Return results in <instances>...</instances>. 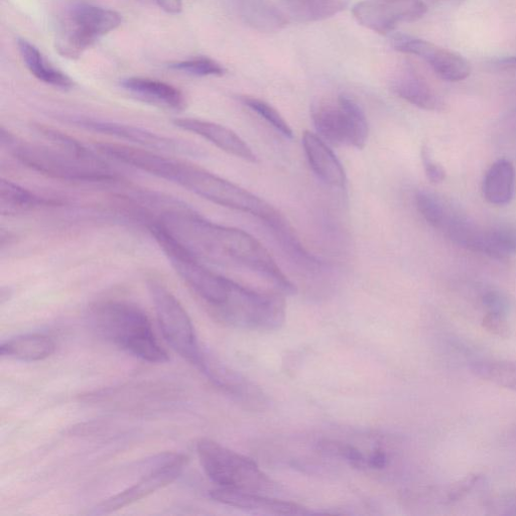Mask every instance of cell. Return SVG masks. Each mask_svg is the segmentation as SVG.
<instances>
[{"mask_svg": "<svg viewBox=\"0 0 516 516\" xmlns=\"http://www.w3.org/2000/svg\"><path fill=\"white\" fill-rule=\"evenodd\" d=\"M149 228L162 232L204 264L247 271L284 296L296 293L270 252L243 230L216 224L183 207L164 211Z\"/></svg>", "mask_w": 516, "mask_h": 516, "instance_id": "cell-1", "label": "cell"}, {"mask_svg": "<svg viewBox=\"0 0 516 516\" xmlns=\"http://www.w3.org/2000/svg\"><path fill=\"white\" fill-rule=\"evenodd\" d=\"M88 319L99 336L129 355L156 364L170 360L151 320L137 305L120 300L101 301L90 307Z\"/></svg>", "mask_w": 516, "mask_h": 516, "instance_id": "cell-2", "label": "cell"}, {"mask_svg": "<svg viewBox=\"0 0 516 516\" xmlns=\"http://www.w3.org/2000/svg\"><path fill=\"white\" fill-rule=\"evenodd\" d=\"M284 295L277 291H260L231 280L225 302L212 310L223 324L251 331H275L286 321Z\"/></svg>", "mask_w": 516, "mask_h": 516, "instance_id": "cell-3", "label": "cell"}, {"mask_svg": "<svg viewBox=\"0 0 516 516\" xmlns=\"http://www.w3.org/2000/svg\"><path fill=\"white\" fill-rule=\"evenodd\" d=\"M15 159L28 169L51 179L71 183H108L116 174L100 159H84L63 150L21 144L13 149Z\"/></svg>", "mask_w": 516, "mask_h": 516, "instance_id": "cell-4", "label": "cell"}, {"mask_svg": "<svg viewBox=\"0 0 516 516\" xmlns=\"http://www.w3.org/2000/svg\"><path fill=\"white\" fill-rule=\"evenodd\" d=\"M200 464L218 487L269 493L275 483L250 458L204 438L196 446Z\"/></svg>", "mask_w": 516, "mask_h": 516, "instance_id": "cell-5", "label": "cell"}, {"mask_svg": "<svg viewBox=\"0 0 516 516\" xmlns=\"http://www.w3.org/2000/svg\"><path fill=\"white\" fill-rule=\"evenodd\" d=\"M148 289L165 340L178 355L199 368L206 353L199 343L189 314L161 282L150 280Z\"/></svg>", "mask_w": 516, "mask_h": 516, "instance_id": "cell-6", "label": "cell"}, {"mask_svg": "<svg viewBox=\"0 0 516 516\" xmlns=\"http://www.w3.org/2000/svg\"><path fill=\"white\" fill-rule=\"evenodd\" d=\"M312 119L318 134L329 144L359 150L366 146L368 121L362 108L350 97L341 95L336 102L315 103Z\"/></svg>", "mask_w": 516, "mask_h": 516, "instance_id": "cell-7", "label": "cell"}, {"mask_svg": "<svg viewBox=\"0 0 516 516\" xmlns=\"http://www.w3.org/2000/svg\"><path fill=\"white\" fill-rule=\"evenodd\" d=\"M121 17L114 11L78 4L67 14L56 38V48L66 58H79L96 41L116 30Z\"/></svg>", "mask_w": 516, "mask_h": 516, "instance_id": "cell-8", "label": "cell"}, {"mask_svg": "<svg viewBox=\"0 0 516 516\" xmlns=\"http://www.w3.org/2000/svg\"><path fill=\"white\" fill-rule=\"evenodd\" d=\"M70 121L87 129V131L131 142L154 152L188 157H200L202 155L196 146L185 141L161 136L139 126L89 117H71Z\"/></svg>", "mask_w": 516, "mask_h": 516, "instance_id": "cell-9", "label": "cell"}, {"mask_svg": "<svg viewBox=\"0 0 516 516\" xmlns=\"http://www.w3.org/2000/svg\"><path fill=\"white\" fill-rule=\"evenodd\" d=\"M427 11L422 0H363L354 6L352 13L361 26L386 35L402 23L420 20Z\"/></svg>", "mask_w": 516, "mask_h": 516, "instance_id": "cell-10", "label": "cell"}, {"mask_svg": "<svg viewBox=\"0 0 516 516\" xmlns=\"http://www.w3.org/2000/svg\"><path fill=\"white\" fill-rule=\"evenodd\" d=\"M187 458L182 454H168L140 481L98 504L94 514H108L132 505L173 483L183 472Z\"/></svg>", "mask_w": 516, "mask_h": 516, "instance_id": "cell-11", "label": "cell"}, {"mask_svg": "<svg viewBox=\"0 0 516 516\" xmlns=\"http://www.w3.org/2000/svg\"><path fill=\"white\" fill-rule=\"evenodd\" d=\"M392 45L399 52L423 59L445 81L459 82L471 74V65L464 57L428 41L397 34Z\"/></svg>", "mask_w": 516, "mask_h": 516, "instance_id": "cell-12", "label": "cell"}, {"mask_svg": "<svg viewBox=\"0 0 516 516\" xmlns=\"http://www.w3.org/2000/svg\"><path fill=\"white\" fill-rule=\"evenodd\" d=\"M209 380L225 394L250 410H264L267 398L251 381L223 365L207 353L199 367Z\"/></svg>", "mask_w": 516, "mask_h": 516, "instance_id": "cell-13", "label": "cell"}, {"mask_svg": "<svg viewBox=\"0 0 516 516\" xmlns=\"http://www.w3.org/2000/svg\"><path fill=\"white\" fill-rule=\"evenodd\" d=\"M210 496L223 505L247 511L275 515H308L312 513L298 503L271 498L264 493L217 487L210 491Z\"/></svg>", "mask_w": 516, "mask_h": 516, "instance_id": "cell-14", "label": "cell"}, {"mask_svg": "<svg viewBox=\"0 0 516 516\" xmlns=\"http://www.w3.org/2000/svg\"><path fill=\"white\" fill-rule=\"evenodd\" d=\"M174 124L183 131L192 133L220 150L249 163H256L252 149L231 129L221 124L196 118H178Z\"/></svg>", "mask_w": 516, "mask_h": 516, "instance_id": "cell-15", "label": "cell"}, {"mask_svg": "<svg viewBox=\"0 0 516 516\" xmlns=\"http://www.w3.org/2000/svg\"><path fill=\"white\" fill-rule=\"evenodd\" d=\"M303 147L313 172L320 180L332 187L345 186L346 172L336 155L321 138L305 132Z\"/></svg>", "mask_w": 516, "mask_h": 516, "instance_id": "cell-16", "label": "cell"}, {"mask_svg": "<svg viewBox=\"0 0 516 516\" xmlns=\"http://www.w3.org/2000/svg\"><path fill=\"white\" fill-rule=\"evenodd\" d=\"M236 11L241 21L260 33H278L290 22L285 12L271 0H235Z\"/></svg>", "mask_w": 516, "mask_h": 516, "instance_id": "cell-17", "label": "cell"}, {"mask_svg": "<svg viewBox=\"0 0 516 516\" xmlns=\"http://www.w3.org/2000/svg\"><path fill=\"white\" fill-rule=\"evenodd\" d=\"M121 86L139 100L158 107L178 111L186 106L184 94L178 88L162 81L134 77L123 80Z\"/></svg>", "mask_w": 516, "mask_h": 516, "instance_id": "cell-18", "label": "cell"}, {"mask_svg": "<svg viewBox=\"0 0 516 516\" xmlns=\"http://www.w3.org/2000/svg\"><path fill=\"white\" fill-rule=\"evenodd\" d=\"M393 91L407 102L425 110L441 108L442 101L413 68H406L392 82Z\"/></svg>", "mask_w": 516, "mask_h": 516, "instance_id": "cell-19", "label": "cell"}, {"mask_svg": "<svg viewBox=\"0 0 516 516\" xmlns=\"http://www.w3.org/2000/svg\"><path fill=\"white\" fill-rule=\"evenodd\" d=\"M55 351V341L50 336L40 333L17 336L4 342L0 347V354L3 357L24 362L45 360Z\"/></svg>", "mask_w": 516, "mask_h": 516, "instance_id": "cell-20", "label": "cell"}, {"mask_svg": "<svg viewBox=\"0 0 516 516\" xmlns=\"http://www.w3.org/2000/svg\"><path fill=\"white\" fill-rule=\"evenodd\" d=\"M282 10L299 23L323 21L342 12L345 0H281Z\"/></svg>", "mask_w": 516, "mask_h": 516, "instance_id": "cell-21", "label": "cell"}, {"mask_svg": "<svg viewBox=\"0 0 516 516\" xmlns=\"http://www.w3.org/2000/svg\"><path fill=\"white\" fill-rule=\"evenodd\" d=\"M515 173L512 164L506 160L491 166L483 181V195L492 205L502 206L510 202L514 193Z\"/></svg>", "mask_w": 516, "mask_h": 516, "instance_id": "cell-22", "label": "cell"}, {"mask_svg": "<svg viewBox=\"0 0 516 516\" xmlns=\"http://www.w3.org/2000/svg\"><path fill=\"white\" fill-rule=\"evenodd\" d=\"M18 47L29 71L40 81L61 89H71L73 81L63 72L55 69L42 53L26 40H19Z\"/></svg>", "mask_w": 516, "mask_h": 516, "instance_id": "cell-23", "label": "cell"}, {"mask_svg": "<svg viewBox=\"0 0 516 516\" xmlns=\"http://www.w3.org/2000/svg\"><path fill=\"white\" fill-rule=\"evenodd\" d=\"M52 203L12 181L0 183V208L4 215L24 214Z\"/></svg>", "mask_w": 516, "mask_h": 516, "instance_id": "cell-24", "label": "cell"}, {"mask_svg": "<svg viewBox=\"0 0 516 516\" xmlns=\"http://www.w3.org/2000/svg\"><path fill=\"white\" fill-rule=\"evenodd\" d=\"M470 370L485 381L516 392V362L477 360L470 364Z\"/></svg>", "mask_w": 516, "mask_h": 516, "instance_id": "cell-25", "label": "cell"}, {"mask_svg": "<svg viewBox=\"0 0 516 516\" xmlns=\"http://www.w3.org/2000/svg\"><path fill=\"white\" fill-rule=\"evenodd\" d=\"M477 252L483 253L496 260H505L516 254V229L497 228L483 230Z\"/></svg>", "mask_w": 516, "mask_h": 516, "instance_id": "cell-26", "label": "cell"}, {"mask_svg": "<svg viewBox=\"0 0 516 516\" xmlns=\"http://www.w3.org/2000/svg\"><path fill=\"white\" fill-rule=\"evenodd\" d=\"M239 101L254 111L256 114L264 118L269 124H271L276 131L282 134L287 139H293L294 133L291 126L282 116V114L268 102L251 97V96H239Z\"/></svg>", "mask_w": 516, "mask_h": 516, "instance_id": "cell-27", "label": "cell"}, {"mask_svg": "<svg viewBox=\"0 0 516 516\" xmlns=\"http://www.w3.org/2000/svg\"><path fill=\"white\" fill-rule=\"evenodd\" d=\"M417 209L435 229L442 230L451 211L435 195L421 191L416 196Z\"/></svg>", "mask_w": 516, "mask_h": 516, "instance_id": "cell-28", "label": "cell"}, {"mask_svg": "<svg viewBox=\"0 0 516 516\" xmlns=\"http://www.w3.org/2000/svg\"><path fill=\"white\" fill-rule=\"evenodd\" d=\"M37 129L43 137L58 146L60 150L84 159H98V157L83 144L64 133L57 131L55 128L39 125Z\"/></svg>", "mask_w": 516, "mask_h": 516, "instance_id": "cell-29", "label": "cell"}, {"mask_svg": "<svg viewBox=\"0 0 516 516\" xmlns=\"http://www.w3.org/2000/svg\"><path fill=\"white\" fill-rule=\"evenodd\" d=\"M170 68L193 76H222L225 69L216 61L209 58H195L188 61L177 62Z\"/></svg>", "mask_w": 516, "mask_h": 516, "instance_id": "cell-30", "label": "cell"}, {"mask_svg": "<svg viewBox=\"0 0 516 516\" xmlns=\"http://www.w3.org/2000/svg\"><path fill=\"white\" fill-rule=\"evenodd\" d=\"M321 448L330 455L345 459L356 468L367 467V458L361 451L353 446L327 441L321 444Z\"/></svg>", "mask_w": 516, "mask_h": 516, "instance_id": "cell-31", "label": "cell"}, {"mask_svg": "<svg viewBox=\"0 0 516 516\" xmlns=\"http://www.w3.org/2000/svg\"><path fill=\"white\" fill-rule=\"evenodd\" d=\"M482 476L474 474L451 484L445 494L446 503H455L465 498L481 481Z\"/></svg>", "mask_w": 516, "mask_h": 516, "instance_id": "cell-32", "label": "cell"}, {"mask_svg": "<svg viewBox=\"0 0 516 516\" xmlns=\"http://www.w3.org/2000/svg\"><path fill=\"white\" fill-rule=\"evenodd\" d=\"M482 304L486 310V314L507 316L508 301L497 291H488L482 297Z\"/></svg>", "mask_w": 516, "mask_h": 516, "instance_id": "cell-33", "label": "cell"}, {"mask_svg": "<svg viewBox=\"0 0 516 516\" xmlns=\"http://www.w3.org/2000/svg\"><path fill=\"white\" fill-rule=\"evenodd\" d=\"M482 326L487 332L501 338H506L509 333L508 322L503 315L485 314Z\"/></svg>", "mask_w": 516, "mask_h": 516, "instance_id": "cell-34", "label": "cell"}, {"mask_svg": "<svg viewBox=\"0 0 516 516\" xmlns=\"http://www.w3.org/2000/svg\"><path fill=\"white\" fill-rule=\"evenodd\" d=\"M422 158L428 179L434 184H439L445 181L447 176L445 169L432 160L430 151L427 148L423 149Z\"/></svg>", "mask_w": 516, "mask_h": 516, "instance_id": "cell-35", "label": "cell"}, {"mask_svg": "<svg viewBox=\"0 0 516 516\" xmlns=\"http://www.w3.org/2000/svg\"><path fill=\"white\" fill-rule=\"evenodd\" d=\"M491 508L497 510V514H516V492L508 493L491 500Z\"/></svg>", "mask_w": 516, "mask_h": 516, "instance_id": "cell-36", "label": "cell"}, {"mask_svg": "<svg viewBox=\"0 0 516 516\" xmlns=\"http://www.w3.org/2000/svg\"><path fill=\"white\" fill-rule=\"evenodd\" d=\"M387 464H389V457L381 449L374 450L367 457V467L371 469L380 470L385 468Z\"/></svg>", "mask_w": 516, "mask_h": 516, "instance_id": "cell-37", "label": "cell"}, {"mask_svg": "<svg viewBox=\"0 0 516 516\" xmlns=\"http://www.w3.org/2000/svg\"><path fill=\"white\" fill-rule=\"evenodd\" d=\"M169 14H179L183 9V0H147Z\"/></svg>", "mask_w": 516, "mask_h": 516, "instance_id": "cell-38", "label": "cell"}, {"mask_svg": "<svg viewBox=\"0 0 516 516\" xmlns=\"http://www.w3.org/2000/svg\"><path fill=\"white\" fill-rule=\"evenodd\" d=\"M502 62L504 63H510V64H516V57H511L509 59H505Z\"/></svg>", "mask_w": 516, "mask_h": 516, "instance_id": "cell-39", "label": "cell"}, {"mask_svg": "<svg viewBox=\"0 0 516 516\" xmlns=\"http://www.w3.org/2000/svg\"><path fill=\"white\" fill-rule=\"evenodd\" d=\"M514 436L516 437V429H515V431H514Z\"/></svg>", "mask_w": 516, "mask_h": 516, "instance_id": "cell-40", "label": "cell"}]
</instances>
